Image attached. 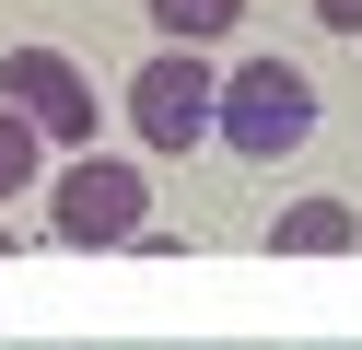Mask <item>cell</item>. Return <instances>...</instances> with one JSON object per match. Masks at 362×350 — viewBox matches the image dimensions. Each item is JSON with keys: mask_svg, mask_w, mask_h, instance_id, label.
Listing matches in <instances>:
<instances>
[{"mask_svg": "<svg viewBox=\"0 0 362 350\" xmlns=\"http://www.w3.org/2000/svg\"><path fill=\"white\" fill-rule=\"evenodd\" d=\"M304 129H315V82H304L292 59H245L234 82H222V105H211V140H234L245 163L292 152Z\"/></svg>", "mask_w": 362, "mask_h": 350, "instance_id": "obj_1", "label": "cell"}, {"mask_svg": "<svg viewBox=\"0 0 362 350\" xmlns=\"http://www.w3.org/2000/svg\"><path fill=\"white\" fill-rule=\"evenodd\" d=\"M211 105H222V82H211V59L199 47H152L141 59V82H129V129H141V152H199L211 140Z\"/></svg>", "mask_w": 362, "mask_h": 350, "instance_id": "obj_2", "label": "cell"}, {"mask_svg": "<svg viewBox=\"0 0 362 350\" xmlns=\"http://www.w3.org/2000/svg\"><path fill=\"white\" fill-rule=\"evenodd\" d=\"M141 222H152L141 163H105V152H71V163H59V187H47V233H59V245H129Z\"/></svg>", "mask_w": 362, "mask_h": 350, "instance_id": "obj_3", "label": "cell"}, {"mask_svg": "<svg viewBox=\"0 0 362 350\" xmlns=\"http://www.w3.org/2000/svg\"><path fill=\"white\" fill-rule=\"evenodd\" d=\"M0 105H24L35 129L47 140H71V152H94V70L82 59H59V47H12V59H0Z\"/></svg>", "mask_w": 362, "mask_h": 350, "instance_id": "obj_4", "label": "cell"}, {"mask_svg": "<svg viewBox=\"0 0 362 350\" xmlns=\"http://www.w3.org/2000/svg\"><path fill=\"white\" fill-rule=\"evenodd\" d=\"M351 245H362L351 199H292L281 222H269V257H351Z\"/></svg>", "mask_w": 362, "mask_h": 350, "instance_id": "obj_5", "label": "cell"}, {"mask_svg": "<svg viewBox=\"0 0 362 350\" xmlns=\"http://www.w3.org/2000/svg\"><path fill=\"white\" fill-rule=\"evenodd\" d=\"M141 12H152V35L211 47V35H234V23H245V0H141Z\"/></svg>", "mask_w": 362, "mask_h": 350, "instance_id": "obj_6", "label": "cell"}, {"mask_svg": "<svg viewBox=\"0 0 362 350\" xmlns=\"http://www.w3.org/2000/svg\"><path fill=\"white\" fill-rule=\"evenodd\" d=\"M35 163H47V129H35L24 105H0V199H24V187H35Z\"/></svg>", "mask_w": 362, "mask_h": 350, "instance_id": "obj_7", "label": "cell"}, {"mask_svg": "<svg viewBox=\"0 0 362 350\" xmlns=\"http://www.w3.org/2000/svg\"><path fill=\"white\" fill-rule=\"evenodd\" d=\"M315 23L327 35H362V0H315Z\"/></svg>", "mask_w": 362, "mask_h": 350, "instance_id": "obj_8", "label": "cell"}]
</instances>
